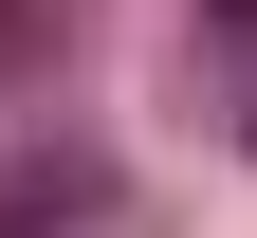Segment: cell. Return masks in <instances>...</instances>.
I'll return each mask as SVG.
<instances>
[{
  "instance_id": "cell-1",
  "label": "cell",
  "mask_w": 257,
  "mask_h": 238,
  "mask_svg": "<svg viewBox=\"0 0 257 238\" xmlns=\"http://www.w3.org/2000/svg\"><path fill=\"white\" fill-rule=\"evenodd\" d=\"M55 19H74V0H0V92H19V74L55 55Z\"/></svg>"
}]
</instances>
